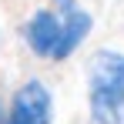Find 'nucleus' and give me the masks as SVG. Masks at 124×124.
<instances>
[{
	"mask_svg": "<svg viewBox=\"0 0 124 124\" xmlns=\"http://www.w3.org/2000/svg\"><path fill=\"white\" fill-rule=\"evenodd\" d=\"M0 121H3V101H0Z\"/></svg>",
	"mask_w": 124,
	"mask_h": 124,
	"instance_id": "nucleus-4",
	"label": "nucleus"
},
{
	"mask_svg": "<svg viewBox=\"0 0 124 124\" xmlns=\"http://www.w3.org/2000/svg\"><path fill=\"white\" fill-rule=\"evenodd\" d=\"M0 124H54V94L40 77H27L10 97V111Z\"/></svg>",
	"mask_w": 124,
	"mask_h": 124,
	"instance_id": "nucleus-3",
	"label": "nucleus"
},
{
	"mask_svg": "<svg viewBox=\"0 0 124 124\" xmlns=\"http://www.w3.org/2000/svg\"><path fill=\"white\" fill-rule=\"evenodd\" d=\"M91 124H124V54L101 47L87 61Z\"/></svg>",
	"mask_w": 124,
	"mask_h": 124,
	"instance_id": "nucleus-2",
	"label": "nucleus"
},
{
	"mask_svg": "<svg viewBox=\"0 0 124 124\" xmlns=\"http://www.w3.org/2000/svg\"><path fill=\"white\" fill-rule=\"evenodd\" d=\"M91 30H94V17L81 3L70 7V10L40 7L23 23V44H27V50L34 57L61 64L91 37Z\"/></svg>",
	"mask_w": 124,
	"mask_h": 124,
	"instance_id": "nucleus-1",
	"label": "nucleus"
}]
</instances>
